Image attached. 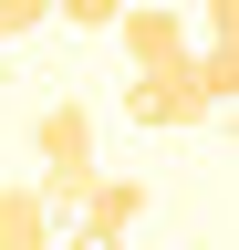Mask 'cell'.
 <instances>
[{"instance_id": "9c48e42d", "label": "cell", "mask_w": 239, "mask_h": 250, "mask_svg": "<svg viewBox=\"0 0 239 250\" xmlns=\"http://www.w3.org/2000/svg\"><path fill=\"white\" fill-rule=\"evenodd\" d=\"M52 250H94V240H52Z\"/></svg>"}, {"instance_id": "277c9868", "label": "cell", "mask_w": 239, "mask_h": 250, "mask_svg": "<svg viewBox=\"0 0 239 250\" xmlns=\"http://www.w3.org/2000/svg\"><path fill=\"white\" fill-rule=\"evenodd\" d=\"M177 73H187V83H198V104H208V115H219V104H229V94H239V42H198L187 62H177Z\"/></svg>"}, {"instance_id": "52a82bcc", "label": "cell", "mask_w": 239, "mask_h": 250, "mask_svg": "<svg viewBox=\"0 0 239 250\" xmlns=\"http://www.w3.org/2000/svg\"><path fill=\"white\" fill-rule=\"evenodd\" d=\"M52 0H0V42H21V31H42Z\"/></svg>"}, {"instance_id": "7a4b0ae2", "label": "cell", "mask_w": 239, "mask_h": 250, "mask_svg": "<svg viewBox=\"0 0 239 250\" xmlns=\"http://www.w3.org/2000/svg\"><path fill=\"white\" fill-rule=\"evenodd\" d=\"M135 219H146V177H94V198L73 208V240L125 250V240H135Z\"/></svg>"}, {"instance_id": "5b68a950", "label": "cell", "mask_w": 239, "mask_h": 250, "mask_svg": "<svg viewBox=\"0 0 239 250\" xmlns=\"http://www.w3.org/2000/svg\"><path fill=\"white\" fill-rule=\"evenodd\" d=\"M0 250H52V219H42V198H32V188H0Z\"/></svg>"}, {"instance_id": "8992f818", "label": "cell", "mask_w": 239, "mask_h": 250, "mask_svg": "<svg viewBox=\"0 0 239 250\" xmlns=\"http://www.w3.org/2000/svg\"><path fill=\"white\" fill-rule=\"evenodd\" d=\"M187 42H239V0H198V21H187Z\"/></svg>"}, {"instance_id": "6da1fadb", "label": "cell", "mask_w": 239, "mask_h": 250, "mask_svg": "<svg viewBox=\"0 0 239 250\" xmlns=\"http://www.w3.org/2000/svg\"><path fill=\"white\" fill-rule=\"evenodd\" d=\"M114 42H125V62L135 73H177L198 42H187V11H166V0H125L114 11Z\"/></svg>"}, {"instance_id": "ba28073f", "label": "cell", "mask_w": 239, "mask_h": 250, "mask_svg": "<svg viewBox=\"0 0 239 250\" xmlns=\"http://www.w3.org/2000/svg\"><path fill=\"white\" fill-rule=\"evenodd\" d=\"M52 11H63L73 31H114V11H125V0H52Z\"/></svg>"}, {"instance_id": "3957f363", "label": "cell", "mask_w": 239, "mask_h": 250, "mask_svg": "<svg viewBox=\"0 0 239 250\" xmlns=\"http://www.w3.org/2000/svg\"><path fill=\"white\" fill-rule=\"evenodd\" d=\"M125 115H135V125H198L208 104H198L187 73H135V83H125Z\"/></svg>"}]
</instances>
